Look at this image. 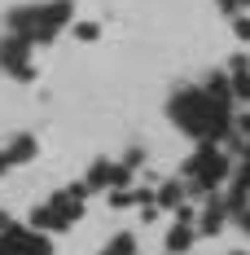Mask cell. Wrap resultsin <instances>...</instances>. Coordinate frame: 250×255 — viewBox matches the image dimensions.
<instances>
[{
  "mask_svg": "<svg viewBox=\"0 0 250 255\" xmlns=\"http://www.w3.org/2000/svg\"><path fill=\"white\" fill-rule=\"evenodd\" d=\"M83 198H88V185L79 180V185H71V189H62V194H53L44 207H35V216H31V225L35 229H66V225H75L79 216H83Z\"/></svg>",
  "mask_w": 250,
  "mask_h": 255,
  "instance_id": "3",
  "label": "cell"
},
{
  "mask_svg": "<svg viewBox=\"0 0 250 255\" xmlns=\"http://www.w3.org/2000/svg\"><path fill=\"white\" fill-rule=\"evenodd\" d=\"M246 158H250V145H246Z\"/></svg>",
  "mask_w": 250,
  "mask_h": 255,
  "instance_id": "17",
  "label": "cell"
},
{
  "mask_svg": "<svg viewBox=\"0 0 250 255\" xmlns=\"http://www.w3.org/2000/svg\"><path fill=\"white\" fill-rule=\"evenodd\" d=\"M233 31H237V40H250V18L237 13V18H233Z\"/></svg>",
  "mask_w": 250,
  "mask_h": 255,
  "instance_id": "13",
  "label": "cell"
},
{
  "mask_svg": "<svg viewBox=\"0 0 250 255\" xmlns=\"http://www.w3.org/2000/svg\"><path fill=\"white\" fill-rule=\"evenodd\" d=\"M171 115L180 128H189L193 136H202V145H215L228 132V106L215 102L206 88H189L171 97Z\"/></svg>",
  "mask_w": 250,
  "mask_h": 255,
  "instance_id": "1",
  "label": "cell"
},
{
  "mask_svg": "<svg viewBox=\"0 0 250 255\" xmlns=\"http://www.w3.org/2000/svg\"><path fill=\"white\" fill-rule=\"evenodd\" d=\"M97 35H101L97 22H75V40H97Z\"/></svg>",
  "mask_w": 250,
  "mask_h": 255,
  "instance_id": "12",
  "label": "cell"
},
{
  "mask_svg": "<svg viewBox=\"0 0 250 255\" xmlns=\"http://www.w3.org/2000/svg\"><path fill=\"white\" fill-rule=\"evenodd\" d=\"M220 4V13H228V18H237V9H242V0H215Z\"/></svg>",
  "mask_w": 250,
  "mask_h": 255,
  "instance_id": "14",
  "label": "cell"
},
{
  "mask_svg": "<svg viewBox=\"0 0 250 255\" xmlns=\"http://www.w3.org/2000/svg\"><path fill=\"white\" fill-rule=\"evenodd\" d=\"M246 4H250V0H242V9H246Z\"/></svg>",
  "mask_w": 250,
  "mask_h": 255,
  "instance_id": "16",
  "label": "cell"
},
{
  "mask_svg": "<svg viewBox=\"0 0 250 255\" xmlns=\"http://www.w3.org/2000/svg\"><path fill=\"white\" fill-rule=\"evenodd\" d=\"M4 158H9V163H31V158H35V136H18V141L4 150Z\"/></svg>",
  "mask_w": 250,
  "mask_h": 255,
  "instance_id": "10",
  "label": "cell"
},
{
  "mask_svg": "<svg viewBox=\"0 0 250 255\" xmlns=\"http://www.w3.org/2000/svg\"><path fill=\"white\" fill-rule=\"evenodd\" d=\"M184 189H189L184 180H167V185L154 194V203H158V207H184V203H180V198H184Z\"/></svg>",
  "mask_w": 250,
  "mask_h": 255,
  "instance_id": "9",
  "label": "cell"
},
{
  "mask_svg": "<svg viewBox=\"0 0 250 255\" xmlns=\"http://www.w3.org/2000/svg\"><path fill=\"white\" fill-rule=\"evenodd\" d=\"M101 255H136V238L132 233H119V238H110V247Z\"/></svg>",
  "mask_w": 250,
  "mask_h": 255,
  "instance_id": "11",
  "label": "cell"
},
{
  "mask_svg": "<svg viewBox=\"0 0 250 255\" xmlns=\"http://www.w3.org/2000/svg\"><path fill=\"white\" fill-rule=\"evenodd\" d=\"M228 84H233V97H242V102H250V62L246 57H242V53H237V57H233V62H228Z\"/></svg>",
  "mask_w": 250,
  "mask_h": 255,
  "instance_id": "6",
  "label": "cell"
},
{
  "mask_svg": "<svg viewBox=\"0 0 250 255\" xmlns=\"http://www.w3.org/2000/svg\"><path fill=\"white\" fill-rule=\"evenodd\" d=\"M233 220H237V225H242V229L250 233V207H242V211H233Z\"/></svg>",
  "mask_w": 250,
  "mask_h": 255,
  "instance_id": "15",
  "label": "cell"
},
{
  "mask_svg": "<svg viewBox=\"0 0 250 255\" xmlns=\"http://www.w3.org/2000/svg\"><path fill=\"white\" fill-rule=\"evenodd\" d=\"M26 40H18V35H4L0 40V66L9 71V75H18V79H31L35 75V66H31V57H26Z\"/></svg>",
  "mask_w": 250,
  "mask_h": 255,
  "instance_id": "5",
  "label": "cell"
},
{
  "mask_svg": "<svg viewBox=\"0 0 250 255\" xmlns=\"http://www.w3.org/2000/svg\"><path fill=\"white\" fill-rule=\"evenodd\" d=\"M220 180H228V158H224V150H215V145H202V150L184 163V185H189V194H211Z\"/></svg>",
  "mask_w": 250,
  "mask_h": 255,
  "instance_id": "4",
  "label": "cell"
},
{
  "mask_svg": "<svg viewBox=\"0 0 250 255\" xmlns=\"http://www.w3.org/2000/svg\"><path fill=\"white\" fill-rule=\"evenodd\" d=\"M62 22H71V0L31 4V9L9 13V35H18V40H26V44H40V40H53V31H57Z\"/></svg>",
  "mask_w": 250,
  "mask_h": 255,
  "instance_id": "2",
  "label": "cell"
},
{
  "mask_svg": "<svg viewBox=\"0 0 250 255\" xmlns=\"http://www.w3.org/2000/svg\"><path fill=\"white\" fill-rule=\"evenodd\" d=\"M193 238H198V225H184V220H180V225L167 233V251H171V255H184L189 247H193Z\"/></svg>",
  "mask_w": 250,
  "mask_h": 255,
  "instance_id": "8",
  "label": "cell"
},
{
  "mask_svg": "<svg viewBox=\"0 0 250 255\" xmlns=\"http://www.w3.org/2000/svg\"><path fill=\"white\" fill-rule=\"evenodd\" d=\"M224 216H233L228 203H224V198H211V203H206V216H202V225H198V233H220Z\"/></svg>",
  "mask_w": 250,
  "mask_h": 255,
  "instance_id": "7",
  "label": "cell"
}]
</instances>
